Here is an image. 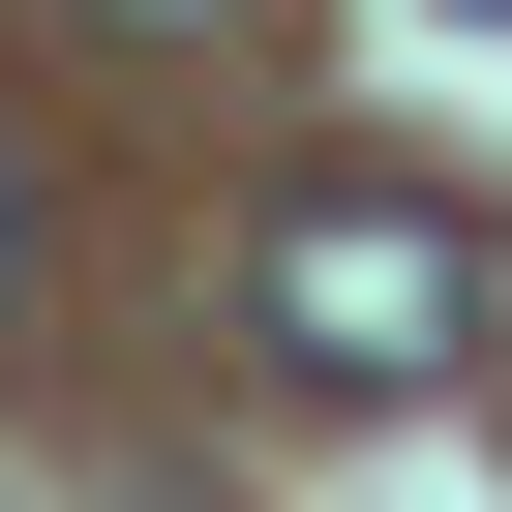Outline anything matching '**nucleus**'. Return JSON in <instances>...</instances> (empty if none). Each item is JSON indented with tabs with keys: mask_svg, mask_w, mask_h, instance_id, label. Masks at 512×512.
<instances>
[{
	"mask_svg": "<svg viewBox=\"0 0 512 512\" xmlns=\"http://www.w3.org/2000/svg\"><path fill=\"white\" fill-rule=\"evenodd\" d=\"M0 272H31V211H0Z\"/></svg>",
	"mask_w": 512,
	"mask_h": 512,
	"instance_id": "3",
	"label": "nucleus"
},
{
	"mask_svg": "<svg viewBox=\"0 0 512 512\" xmlns=\"http://www.w3.org/2000/svg\"><path fill=\"white\" fill-rule=\"evenodd\" d=\"M91 31H272V0H91Z\"/></svg>",
	"mask_w": 512,
	"mask_h": 512,
	"instance_id": "2",
	"label": "nucleus"
},
{
	"mask_svg": "<svg viewBox=\"0 0 512 512\" xmlns=\"http://www.w3.org/2000/svg\"><path fill=\"white\" fill-rule=\"evenodd\" d=\"M241 302H272V362H302V392H452V362H482L452 211H392V181H302L272 241H241Z\"/></svg>",
	"mask_w": 512,
	"mask_h": 512,
	"instance_id": "1",
	"label": "nucleus"
}]
</instances>
